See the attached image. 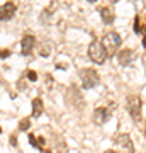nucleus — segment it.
<instances>
[{
	"mask_svg": "<svg viewBox=\"0 0 146 153\" xmlns=\"http://www.w3.org/2000/svg\"><path fill=\"white\" fill-rule=\"evenodd\" d=\"M34 46H36V38H34L33 34H26L24 38L21 39V51L24 56H29L33 53Z\"/></svg>",
	"mask_w": 146,
	"mask_h": 153,
	"instance_id": "obj_9",
	"label": "nucleus"
},
{
	"mask_svg": "<svg viewBox=\"0 0 146 153\" xmlns=\"http://www.w3.org/2000/svg\"><path fill=\"white\" fill-rule=\"evenodd\" d=\"M10 145H12V146H17V138H16V134H12V136H10Z\"/></svg>",
	"mask_w": 146,
	"mask_h": 153,
	"instance_id": "obj_21",
	"label": "nucleus"
},
{
	"mask_svg": "<svg viewBox=\"0 0 146 153\" xmlns=\"http://www.w3.org/2000/svg\"><path fill=\"white\" fill-rule=\"evenodd\" d=\"M126 109L129 112V116L133 117L134 123H141V117H143V100H141L139 95L136 94H131L129 97L126 99Z\"/></svg>",
	"mask_w": 146,
	"mask_h": 153,
	"instance_id": "obj_1",
	"label": "nucleus"
},
{
	"mask_svg": "<svg viewBox=\"0 0 146 153\" xmlns=\"http://www.w3.org/2000/svg\"><path fill=\"white\" fill-rule=\"evenodd\" d=\"M107 51L104 48L102 41H99V39H93L92 43L88 44V58L95 63V65H102L104 61L107 60Z\"/></svg>",
	"mask_w": 146,
	"mask_h": 153,
	"instance_id": "obj_2",
	"label": "nucleus"
},
{
	"mask_svg": "<svg viewBox=\"0 0 146 153\" xmlns=\"http://www.w3.org/2000/svg\"><path fill=\"white\" fill-rule=\"evenodd\" d=\"M54 148H56V152L58 153H68V148H66L65 141H63V138H58L54 136Z\"/></svg>",
	"mask_w": 146,
	"mask_h": 153,
	"instance_id": "obj_13",
	"label": "nucleus"
},
{
	"mask_svg": "<svg viewBox=\"0 0 146 153\" xmlns=\"http://www.w3.org/2000/svg\"><path fill=\"white\" fill-rule=\"evenodd\" d=\"M99 12H100V19L104 21V24H112L114 19H116V14H114L109 7H102Z\"/></svg>",
	"mask_w": 146,
	"mask_h": 153,
	"instance_id": "obj_12",
	"label": "nucleus"
},
{
	"mask_svg": "<svg viewBox=\"0 0 146 153\" xmlns=\"http://www.w3.org/2000/svg\"><path fill=\"white\" fill-rule=\"evenodd\" d=\"M29 143L33 145V148H38V138H36V134H29Z\"/></svg>",
	"mask_w": 146,
	"mask_h": 153,
	"instance_id": "obj_18",
	"label": "nucleus"
},
{
	"mask_svg": "<svg viewBox=\"0 0 146 153\" xmlns=\"http://www.w3.org/2000/svg\"><path fill=\"white\" fill-rule=\"evenodd\" d=\"M17 12V7L14 2H5L4 5L0 7V21H10V19H14V16H16Z\"/></svg>",
	"mask_w": 146,
	"mask_h": 153,
	"instance_id": "obj_8",
	"label": "nucleus"
},
{
	"mask_svg": "<svg viewBox=\"0 0 146 153\" xmlns=\"http://www.w3.org/2000/svg\"><path fill=\"white\" fill-rule=\"evenodd\" d=\"M133 60H134V51L133 49L126 48L117 51V61H119L121 66H127L129 63H133Z\"/></svg>",
	"mask_w": 146,
	"mask_h": 153,
	"instance_id": "obj_10",
	"label": "nucleus"
},
{
	"mask_svg": "<svg viewBox=\"0 0 146 153\" xmlns=\"http://www.w3.org/2000/svg\"><path fill=\"white\" fill-rule=\"evenodd\" d=\"M31 111H33V117H39V116L43 114L44 111V104H43V99H33V104H31Z\"/></svg>",
	"mask_w": 146,
	"mask_h": 153,
	"instance_id": "obj_11",
	"label": "nucleus"
},
{
	"mask_svg": "<svg viewBox=\"0 0 146 153\" xmlns=\"http://www.w3.org/2000/svg\"><path fill=\"white\" fill-rule=\"evenodd\" d=\"M114 143L124 148L126 153H134V143H133V140H131L129 134H126V133L117 134V136H116V140H114Z\"/></svg>",
	"mask_w": 146,
	"mask_h": 153,
	"instance_id": "obj_7",
	"label": "nucleus"
},
{
	"mask_svg": "<svg viewBox=\"0 0 146 153\" xmlns=\"http://www.w3.org/2000/svg\"><path fill=\"white\" fill-rule=\"evenodd\" d=\"M0 85H2V82H0Z\"/></svg>",
	"mask_w": 146,
	"mask_h": 153,
	"instance_id": "obj_26",
	"label": "nucleus"
},
{
	"mask_svg": "<svg viewBox=\"0 0 146 153\" xmlns=\"http://www.w3.org/2000/svg\"><path fill=\"white\" fill-rule=\"evenodd\" d=\"M0 134H2V128H0Z\"/></svg>",
	"mask_w": 146,
	"mask_h": 153,
	"instance_id": "obj_25",
	"label": "nucleus"
},
{
	"mask_svg": "<svg viewBox=\"0 0 146 153\" xmlns=\"http://www.w3.org/2000/svg\"><path fill=\"white\" fill-rule=\"evenodd\" d=\"M104 153H117V152H114V150H105Z\"/></svg>",
	"mask_w": 146,
	"mask_h": 153,
	"instance_id": "obj_22",
	"label": "nucleus"
},
{
	"mask_svg": "<svg viewBox=\"0 0 146 153\" xmlns=\"http://www.w3.org/2000/svg\"><path fill=\"white\" fill-rule=\"evenodd\" d=\"M141 33H143V46L146 48V26L141 27Z\"/></svg>",
	"mask_w": 146,
	"mask_h": 153,
	"instance_id": "obj_20",
	"label": "nucleus"
},
{
	"mask_svg": "<svg viewBox=\"0 0 146 153\" xmlns=\"http://www.w3.org/2000/svg\"><path fill=\"white\" fill-rule=\"evenodd\" d=\"M26 75H27V80H29V82H36V80H38V73L34 70H27Z\"/></svg>",
	"mask_w": 146,
	"mask_h": 153,
	"instance_id": "obj_16",
	"label": "nucleus"
},
{
	"mask_svg": "<svg viewBox=\"0 0 146 153\" xmlns=\"http://www.w3.org/2000/svg\"><path fill=\"white\" fill-rule=\"evenodd\" d=\"M112 109H116V104H109V107H97V109L93 111V116H92L93 123H95V124H104V123H107L109 117H110Z\"/></svg>",
	"mask_w": 146,
	"mask_h": 153,
	"instance_id": "obj_6",
	"label": "nucleus"
},
{
	"mask_svg": "<svg viewBox=\"0 0 146 153\" xmlns=\"http://www.w3.org/2000/svg\"><path fill=\"white\" fill-rule=\"evenodd\" d=\"M80 80L83 90H90L100 83V76L93 68H83V70H80Z\"/></svg>",
	"mask_w": 146,
	"mask_h": 153,
	"instance_id": "obj_4",
	"label": "nucleus"
},
{
	"mask_svg": "<svg viewBox=\"0 0 146 153\" xmlns=\"http://www.w3.org/2000/svg\"><path fill=\"white\" fill-rule=\"evenodd\" d=\"M66 102H68V105L75 107L76 111L83 109L85 100H83V95L80 94V90H78L76 85H70V87H68V92H66Z\"/></svg>",
	"mask_w": 146,
	"mask_h": 153,
	"instance_id": "obj_5",
	"label": "nucleus"
},
{
	"mask_svg": "<svg viewBox=\"0 0 146 153\" xmlns=\"http://www.w3.org/2000/svg\"><path fill=\"white\" fill-rule=\"evenodd\" d=\"M29 128H31V119L29 117L21 119V123H19V131H27Z\"/></svg>",
	"mask_w": 146,
	"mask_h": 153,
	"instance_id": "obj_15",
	"label": "nucleus"
},
{
	"mask_svg": "<svg viewBox=\"0 0 146 153\" xmlns=\"http://www.w3.org/2000/svg\"><path fill=\"white\" fill-rule=\"evenodd\" d=\"M39 55L43 56V58H48L49 55H51V44H46V43H43L41 44V48H39Z\"/></svg>",
	"mask_w": 146,
	"mask_h": 153,
	"instance_id": "obj_14",
	"label": "nucleus"
},
{
	"mask_svg": "<svg viewBox=\"0 0 146 153\" xmlns=\"http://www.w3.org/2000/svg\"><path fill=\"white\" fill-rule=\"evenodd\" d=\"M9 56H10V49H0V60L9 58Z\"/></svg>",
	"mask_w": 146,
	"mask_h": 153,
	"instance_id": "obj_19",
	"label": "nucleus"
},
{
	"mask_svg": "<svg viewBox=\"0 0 146 153\" xmlns=\"http://www.w3.org/2000/svg\"><path fill=\"white\" fill-rule=\"evenodd\" d=\"M134 33L136 34H141V26H139V16L134 17Z\"/></svg>",
	"mask_w": 146,
	"mask_h": 153,
	"instance_id": "obj_17",
	"label": "nucleus"
},
{
	"mask_svg": "<svg viewBox=\"0 0 146 153\" xmlns=\"http://www.w3.org/2000/svg\"><path fill=\"white\" fill-rule=\"evenodd\" d=\"M102 44L105 51H107L109 56H114V53H117L121 48V44H122V39H121L119 33H116V31H110L107 33L105 36L102 38Z\"/></svg>",
	"mask_w": 146,
	"mask_h": 153,
	"instance_id": "obj_3",
	"label": "nucleus"
},
{
	"mask_svg": "<svg viewBox=\"0 0 146 153\" xmlns=\"http://www.w3.org/2000/svg\"><path fill=\"white\" fill-rule=\"evenodd\" d=\"M109 2H112V4H117V2H119V0H109Z\"/></svg>",
	"mask_w": 146,
	"mask_h": 153,
	"instance_id": "obj_23",
	"label": "nucleus"
},
{
	"mask_svg": "<svg viewBox=\"0 0 146 153\" xmlns=\"http://www.w3.org/2000/svg\"><path fill=\"white\" fill-rule=\"evenodd\" d=\"M88 2H90V4H93V2H97V0H88Z\"/></svg>",
	"mask_w": 146,
	"mask_h": 153,
	"instance_id": "obj_24",
	"label": "nucleus"
}]
</instances>
